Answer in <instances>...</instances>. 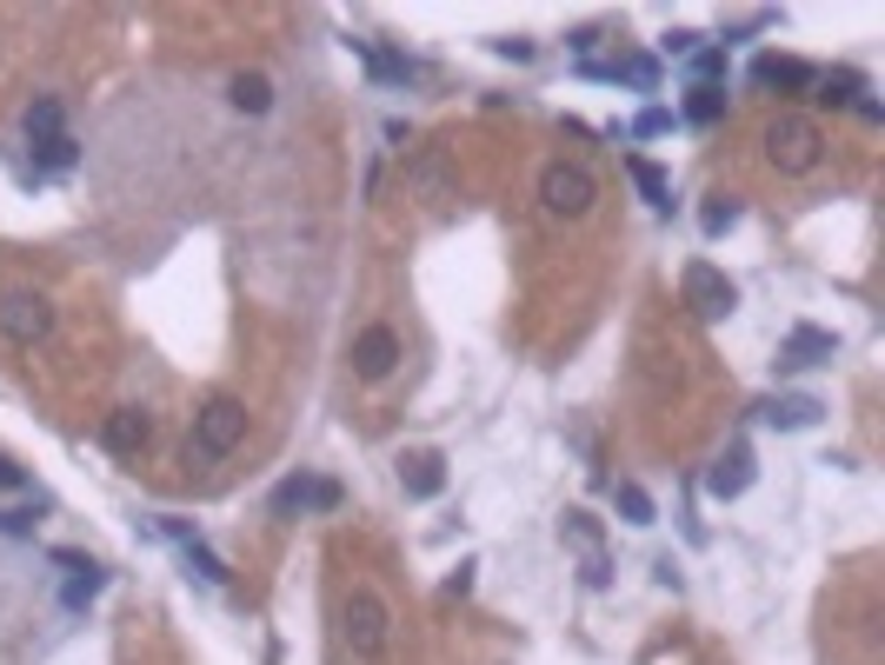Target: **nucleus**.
Instances as JSON below:
<instances>
[{"mask_svg": "<svg viewBox=\"0 0 885 665\" xmlns=\"http://www.w3.org/2000/svg\"><path fill=\"white\" fill-rule=\"evenodd\" d=\"M733 220H740V200H706V213H699V226H706V233H726Z\"/></svg>", "mask_w": 885, "mask_h": 665, "instance_id": "cd10ccee", "label": "nucleus"}, {"mask_svg": "<svg viewBox=\"0 0 885 665\" xmlns=\"http://www.w3.org/2000/svg\"><path fill=\"white\" fill-rule=\"evenodd\" d=\"M666 127H673V114H666V107H647V114L632 120V133H639V140H660Z\"/></svg>", "mask_w": 885, "mask_h": 665, "instance_id": "c85d7f7f", "label": "nucleus"}, {"mask_svg": "<svg viewBox=\"0 0 885 665\" xmlns=\"http://www.w3.org/2000/svg\"><path fill=\"white\" fill-rule=\"evenodd\" d=\"M393 366H399V332L393 326H366L353 340V373L360 380H386Z\"/></svg>", "mask_w": 885, "mask_h": 665, "instance_id": "9b49d317", "label": "nucleus"}, {"mask_svg": "<svg viewBox=\"0 0 885 665\" xmlns=\"http://www.w3.org/2000/svg\"><path fill=\"white\" fill-rule=\"evenodd\" d=\"M47 559H54V565H60L67 579H73V572H94V559H88V552H73V546H54Z\"/></svg>", "mask_w": 885, "mask_h": 665, "instance_id": "7c9ffc66", "label": "nucleus"}, {"mask_svg": "<svg viewBox=\"0 0 885 665\" xmlns=\"http://www.w3.org/2000/svg\"><path fill=\"white\" fill-rule=\"evenodd\" d=\"M73 160H80V147H73L67 133H54V140H40V147H34V166H47V174H67Z\"/></svg>", "mask_w": 885, "mask_h": 665, "instance_id": "a878e982", "label": "nucleus"}, {"mask_svg": "<svg viewBox=\"0 0 885 665\" xmlns=\"http://www.w3.org/2000/svg\"><path fill=\"white\" fill-rule=\"evenodd\" d=\"M593 200H599V180L586 174L580 160H552V166H539V207H546L552 220H586Z\"/></svg>", "mask_w": 885, "mask_h": 665, "instance_id": "7ed1b4c3", "label": "nucleus"}, {"mask_svg": "<svg viewBox=\"0 0 885 665\" xmlns=\"http://www.w3.org/2000/svg\"><path fill=\"white\" fill-rule=\"evenodd\" d=\"M340 632H347V645H353V658L360 665H380L386 652H393V612H386V599L380 593H347V606H340Z\"/></svg>", "mask_w": 885, "mask_h": 665, "instance_id": "f03ea898", "label": "nucleus"}, {"mask_svg": "<svg viewBox=\"0 0 885 665\" xmlns=\"http://www.w3.org/2000/svg\"><path fill=\"white\" fill-rule=\"evenodd\" d=\"M679 287H686V306H692L699 319H726V313L740 306V287L719 273V267H706V260H692V267L679 273Z\"/></svg>", "mask_w": 885, "mask_h": 665, "instance_id": "423d86ee", "label": "nucleus"}, {"mask_svg": "<svg viewBox=\"0 0 885 665\" xmlns=\"http://www.w3.org/2000/svg\"><path fill=\"white\" fill-rule=\"evenodd\" d=\"M832 353H839L832 332H819V326H792V332H785V347H779V366H785V373H799V366H819V360H832Z\"/></svg>", "mask_w": 885, "mask_h": 665, "instance_id": "4468645a", "label": "nucleus"}, {"mask_svg": "<svg viewBox=\"0 0 885 665\" xmlns=\"http://www.w3.org/2000/svg\"><path fill=\"white\" fill-rule=\"evenodd\" d=\"M21 127H27V140H34V147H40V140H54V133H60V101H47V94H40V101H27Z\"/></svg>", "mask_w": 885, "mask_h": 665, "instance_id": "5701e85b", "label": "nucleus"}, {"mask_svg": "<svg viewBox=\"0 0 885 665\" xmlns=\"http://www.w3.org/2000/svg\"><path fill=\"white\" fill-rule=\"evenodd\" d=\"M559 539L580 552L586 586H606V579H613V559H606V533H599V520H593V513H580V506H567V520H559Z\"/></svg>", "mask_w": 885, "mask_h": 665, "instance_id": "0eeeda50", "label": "nucleus"}, {"mask_svg": "<svg viewBox=\"0 0 885 665\" xmlns=\"http://www.w3.org/2000/svg\"><path fill=\"white\" fill-rule=\"evenodd\" d=\"M240 440H247V406L233 393H213L200 412H194V433H187V459H226Z\"/></svg>", "mask_w": 885, "mask_h": 665, "instance_id": "f257e3e1", "label": "nucleus"}, {"mask_svg": "<svg viewBox=\"0 0 885 665\" xmlns=\"http://www.w3.org/2000/svg\"><path fill=\"white\" fill-rule=\"evenodd\" d=\"M580 73H586V80H626V88H639V94L660 88V60H653V54H626V60H613V67H593V60H586Z\"/></svg>", "mask_w": 885, "mask_h": 665, "instance_id": "dca6fc26", "label": "nucleus"}, {"mask_svg": "<svg viewBox=\"0 0 885 665\" xmlns=\"http://www.w3.org/2000/svg\"><path fill=\"white\" fill-rule=\"evenodd\" d=\"M666 54H699V34H666Z\"/></svg>", "mask_w": 885, "mask_h": 665, "instance_id": "f704fd0d", "label": "nucleus"}, {"mask_svg": "<svg viewBox=\"0 0 885 665\" xmlns=\"http://www.w3.org/2000/svg\"><path fill=\"white\" fill-rule=\"evenodd\" d=\"M692 67H699V88H712V73H726V54H719V47H699Z\"/></svg>", "mask_w": 885, "mask_h": 665, "instance_id": "c756f323", "label": "nucleus"}, {"mask_svg": "<svg viewBox=\"0 0 885 665\" xmlns=\"http://www.w3.org/2000/svg\"><path fill=\"white\" fill-rule=\"evenodd\" d=\"M226 101H233L240 114H267V107H273V80H267V73H233Z\"/></svg>", "mask_w": 885, "mask_h": 665, "instance_id": "aec40b11", "label": "nucleus"}, {"mask_svg": "<svg viewBox=\"0 0 885 665\" xmlns=\"http://www.w3.org/2000/svg\"><path fill=\"white\" fill-rule=\"evenodd\" d=\"M613 506H619V520H626V526H653V492H647V486L619 479V486H613Z\"/></svg>", "mask_w": 885, "mask_h": 665, "instance_id": "412c9836", "label": "nucleus"}, {"mask_svg": "<svg viewBox=\"0 0 885 665\" xmlns=\"http://www.w3.org/2000/svg\"><path fill=\"white\" fill-rule=\"evenodd\" d=\"M153 526H160V533H167V539L181 546V559H187V572H200V579H207V586H226V579H233V572H226V559H220V552H213V546H207V539H200V533L187 526V520H174V513H160Z\"/></svg>", "mask_w": 885, "mask_h": 665, "instance_id": "6e6552de", "label": "nucleus"}, {"mask_svg": "<svg viewBox=\"0 0 885 665\" xmlns=\"http://www.w3.org/2000/svg\"><path fill=\"white\" fill-rule=\"evenodd\" d=\"M753 80L766 94H806L813 88V67L806 60H785V54H759L753 60Z\"/></svg>", "mask_w": 885, "mask_h": 665, "instance_id": "ddd939ff", "label": "nucleus"}, {"mask_svg": "<svg viewBox=\"0 0 885 665\" xmlns=\"http://www.w3.org/2000/svg\"><path fill=\"white\" fill-rule=\"evenodd\" d=\"M466 593H473V565H459V572L446 579V599H466Z\"/></svg>", "mask_w": 885, "mask_h": 665, "instance_id": "72a5a7b5", "label": "nucleus"}, {"mask_svg": "<svg viewBox=\"0 0 885 665\" xmlns=\"http://www.w3.org/2000/svg\"><path fill=\"white\" fill-rule=\"evenodd\" d=\"M40 526V506H8V513H0V533H8V539H27Z\"/></svg>", "mask_w": 885, "mask_h": 665, "instance_id": "bb28decb", "label": "nucleus"}, {"mask_svg": "<svg viewBox=\"0 0 885 665\" xmlns=\"http://www.w3.org/2000/svg\"><path fill=\"white\" fill-rule=\"evenodd\" d=\"M0 332H8L14 347H40L47 332H54V306H47V293L8 287V293H0Z\"/></svg>", "mask_w": 885, "mask_h": 665, "instance_id": "39448f33", "label": "nucleus"}, {"mask_svg": "<svg viewBox=\"0 0 885 665\" xmlns=\"http://www.w3.org/2000/svg\"><path fill=\"white\" fill-rule=\"evenodd\" d=\"M399 486H407V499H440V486H446V459H440V453H414V459H399Z\"/></svg>", "mask_w": 885, "mask_h": 665, "instance_id": "f3484780", "label": "nucleus"}, {"mask_svg": "<svg viewBox=\"0 0 885 665\" xmlns=\"http://www.w3.org/2000/svg\"><path fill=\"white\" fill-rule=\"evenodd\" d=\"M353 54H360V60H366V67H373L380 80H393V88H407V80L420 73V67H414L407 54H393V47H380V40H353Z\"/></svg>", "mask_w": 885, "mask_h": 665, "instance_id": "a211bd4d", "label": "nucleus"}, {"mask_svg": "<svg viewBox=\"0 0 885 665\" xmlns=\"http://www.w3.org/2000/svg\"><path fill=\"white\" fill-rule=\"evenodd\" d=\"M746 486H753V453L746 446H726V453L712 459V472H706V492L712 499H740Z\"/></svg>", "mask_w": 885, "mask_h": 665, "instance_id": "2eb2a0df", "label": "nucleus"}, {"mask_svg": "<svg viewBox=\"0 0 885 665\" xmlns=\"http://www.w3.org/2000/svg\"><path fill=\"white\" fill-rule=\"evenodd\" d=\"M813 88H819V101H826V107H859V101H865V80H859L852 67H832V73H813Z\"/></svg>", "mask_w": 885, "mask_h": 665, "instance_id": "6ab92c4d", "label": "nucleus"}, {"mask_svg": "<svg viewBox=\"0 0 885 665\" xmlns=\"http://www.w3.org/2000/svg\"><path fill=\"white\" fill-rule=\"evenodd\" d=\"M101 446L120 453V459H140L153 446V420H147L140 406H120V412H107V420H101Z\"/></svg>", "mask_w": 885, "mask_h": 665, "instance_id": "1a4fd4ad", "label": "nucleus"}, {"mask_svg": "<svg viewBox=\"0 0 885 665\" xmlns=\"http://www.w3.org/2000/svg\"><path fill=\"white\" fill-rule=\"evenodd\" d=\"M686 120L692 127H719V120H726V88H692L686 94Z\"/></svg>", "mask_w": 885, "mask_h": 665, "instance_id": "4be33fe9", "label": "nucleus"}, {"mask_svg": "<svg viewBox=\"0 0 885 665\" xmlns=\"http://www.w3.org/2000/svg\"><path fill=\"white\" fill-rule=\"evenodd\" d=\"M500 60H533V40H493Z\"/></svg>", "mask_w": 885, "mask_h": 665, "instance_id": "2f4dec72", "label": "nucleus"}, {"mask_svg": "<svg viewBox=\"0 0 885 665\" xmlns=\"http://www.w3.org/2000/svg\"><path fill=\"white\" fill-rule=\"evenodd\" d=\"M273 513L293 520V513H340V486L334 479H287L273 492Z\"/></svg>", "mask_w": 885, "mask_h": 665, "instance_id": "9d476101", "label": "nucleus"}, {"mask_svg": "<svg viewBox=\"0 0 885 665\" xmlns=\"http://www.w3.org/2000/svg\"><path fill=\"white\" fill-rule=\"evenodd\" d=\"M819 153H826V133H819V120H806V114H779V120L766 127V160L779 166V174H813Z\"/></svg>", "mask_w": 885, "mask_h": 665, "instance_id": "20e7f679", "label": "nucleus"}, {"mask_svg": "<svg viewBox=\"0 0 885 665\" xmlns=\"http://www.w3.org/2000/svg\"><path fill=\"white\" fill-rule=\"evenodd\" d=\"M632 180H639V194H647V200H653L660 213L673 207V187H666V174H660V166H653V160H632Z\"/></svg>", "mask_w": 885, "mask_h": 665, "instance_id": "393cba45", "label": "nucleus"}, {"mask_svg": "<svg viewBox=\"0 0 885 665\" xmlns=\"http://www.w3.org/2000/svg\"><path fill=\"white\" fill-rule=\"evenodd\" d=\"M753 412H759V420H766V427H779V433H806V427L819 420V412H826V406H819L813 393H785V399H759Z\"/></svg>", "mask_w": 885, "mask_h": 665, "instance_id": "f8f14e48", "label": "nucleus"}, {"mask_svg": "<svg viewBox=\"0 0 885 665\" xmlns=\"http://www.w3.org/2000/svg\"><path fill=\"white\" fill-rule=\"evenodd\" d=\"M101 586H107V572H101V565H94V572H73V579H67V593H60V606H67V612L94 606V593H101Z\"/></svg>", "mask_w": 885, "mask_h": 665, "instance_id": "b1692460", "label": "nucleus"}, {"mask_svg": "<svg viewBox=\"0 0 885 665\" xmlns=\"http://www.w3.org/2000/svg\"><path fill=\"white\" fill-rule=\"evenodd\" d=\"M21 486H27V472L14 459H0V492H21Z\"/></svg>", "mask_w": 885, "mask_h": 665, "instance_id": "473e14b6", "label": "nucleus"}]
</instances>
